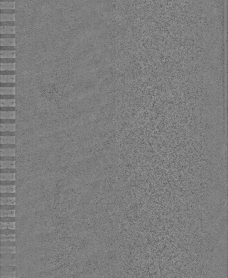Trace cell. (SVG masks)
<instances>
[{
	"label": "cell",
	"mask_w": 228,
	"mask_h": 278,
	"mask_svg": "<svg viewBox=\"0 0 228 278\" xmlns=\"http://www.w3.org/2000/svg\"><path fill=\"white\" fill-rule=\"evenodd\" d=\"M16 99V95H1V99Z\"/></svg>",
	"instance_id": "cell-40"
},
{
	"label": "cell",
	"mask_w": 228,
	"mask_h": 278,
	"mask_svg": "<svg viewBox=\"0 0 228 278\" xmlns=\"http://www.w3.org/2000/svg\"><path fill=\"white\" fill-rule=\"evenodd\" d=\"M16 205H2L1 206V210H16Z\"/></svg>",
	"instance_id": "cell-25"
},
{
	"label": "cell",
	"mask_w": 228,
	"mask_h": 278,
	"mask_svg": "<svg viewBox=\"0 0 228 278\" xmlns=\"http://www.w3.org/2000/svg\"><path fill=\"white\" fill-rule=\"evenodd\" d=\"M1 75H16L15 71H1Z\"/></svg>",
	"instance_id": "cell-45"
},
{
	"label": "cell",
	"mask_w": 228,
	"mask_h": 278,
	"mask_svg": "<svg viewBox=\"0 0 228 278\" xmlns=\"http://www.w3.org/2000/svg\"><path fill=\"white\" fill-rule=\"evenodd\" d=\"M16 173H1V181H16Z\"/></svg>",
	"instance_id": "cell-12"
},
{
	"label": "cell",
	"mask_w": 228,
	"mask_h": 278,
	"mask_svg": "<svg viewBox=\"0 0 228 278\" xmlns=\"http://www.w3.org/2000/svg\"><path fill=\"white\" fill-rule=\"evenodd\" d=\"M1 156H16V149H1Z\"/></svg>",
	"instance_id": "cell-18"
},
{
	"label": "cell",
	"mask_w": 228,
	"mask_h": 278,
	"mask_svg": "<svg viewBox=\"0 0 228 278\" xmlns=\"http://www.w3.org/2000/svg\"><path fill=\"white\" fill-rule=\"evenodd\" d=\"M1 87H16V83H1Z\"/></svg>",
	"instance_id": "cell-43"
},
{
	"label": "cell",
	"mask_w": 228,
	"mask_h": 278,
	"mask_svg": "<svg viewBox=\"0 0 228 278\" xmlns=\"http://www.w3.org/2000/svg\"><path fill=\"white\" fill-rule=\"evenodd\" d=\"M1 71H15L16 69V63H1Z\"/></svg>",
	"instance_id": "cell-4"
},
{
	"label": "cell",
	"mask_w": 228,
	"mask_h": 278,
	"mask_svg": "<svg viewBox=\"0 0 228 278\" xmlns=\"http://www.w3.org/2000/svg\"><path fill=\"white\" fill-rule=\"evenodd\" d=\"M1 107H16V99H3L0 100Z\"/></svg>",
	"instance_id": "cell-10"
},
{
	"label": "cell",
	"mask_w": 228,
	"mask_h": 278,
	"mask_svg": "<svg viewBox=\"0 0 228 278\" xmlns=\"http://www.w3.org/2000/svg\"><path fill=\"white\" fill-rule=\"evenodd\" d=\"M1 59H16V51H1Z\"/></svg>",
	"instance_id": "cell-5"
},
{
	"label": "cell",
	"mask_w": 228,
	"mask_h": 278,
	"mask_svg": "<svg viewBox=\"0 0 228 278\" xmlns=\"http://www.w3.org/2000/svg\"><path fill=\"white\" fill-rule=\"evenodd\" d=\"M16 46H1V51H16Z\"/></svg>",
	"instance_id": "cell-37"
},
{
	"label": "cell",
	"mask_w": 228,
	"mask_h": 278,
	"mask_svg": "<svg viewBox=\"0 0 228 278\" xmlns=\"http://www.w3.org/2000/svg\"><path fill=\"white\" fill-rule=\"evenodd\" d=\"M16 254H1V259H16Z\"/></svg>",
	"instance_id": "cell-30"
},
{
	"label": "cell",
	"mask_w": 228,
	"mask_h": 278,
	"mask_svg": "<svg viewBox=\"0 0 228 278\" xmlns=\"http://www.w3.org/2000/svg\"><path fill=\"white\" fill-rule=\"evenodd\" d=\"M16 144H1V149H16Z\"/></svg>",
	"instance_id": "cell-32"
},
{
	"label": "cell",
	"mask_w": 228,
	"mask_h": 278,
	"mask_svg": "<svg viewBox=\"0 0 228 278\" xmlns=\"http://www.w3.org/2000/svg\"><path fill=\"white\" fill-rule=\"evenodd\" d=\"M1 173H16V168H1Z\"/></svg>",
	"instance_id": "cell-26"
},
{
	"label": "cell",
	"mask_w": 228,
	"mask_h": 278,
	"mask_svg": "<svg viewBox=\"0 0 228 278\" xmlns=\"http://www.w3.org/2000/svg\"><path fill=\"white\" fill-rule=\"evenodd\" d=\"M16 185V181H1V186H11Z\"/></svg>",
	"instance_id": "cell-33"
},
{
	"label": "cell",
	"mask_w": 228,
	"mask_h": 278,
	"mask_svg": "<svg viewBox=\"0 0 228 278\" xmlns=\"http://www.w3.org/2000/svg\"><path fill=\"white\" fill-rule=\"evenodd\" d=\"M1 26H16V22L1 23Z\"/></svg>",
	"instance_id": "cell-44"
},
{
	"label": "cell",
	"mask_w": 228,
	"mask_h": 278,
	"mask_svg": "<svg viewBox=\"0 0 228 278\" xmlns=\"http://www.w3.org/2000/svg\"><path fill=\"white\" fill-rule=\"evenodd\" d=\"M16 132H1V137H16Z\"/></svg>",
	"instance_id": "cell-29"
},
{
	"label": "cell",
	"mask_w": 228,
	"mask_h": 278,
	"mask_svg": "<svg viewBox=\"0 0 228 278\" xmlns=\"http://www.w3.org/2000/svg\"><path fill=\"white\" fill-rule=\"evenodd\" d=\"M16 59H1V63H16Z\"/></svg>",
	"instance_id": "cell-39"
},
{
	"label": "cell",
	"mask_w": 228,
	"mask_h": 278,
	"mask_svg": "<svg viewBox=\"0 0 228 278\" xmlns=\"http://www.w3.org/2000/svg\"><path fill=\"white\" fill-rule=\"evenodd\" d=\"M1 38H16V34H1Z\"/></svg>",
	"instance_id": "cell-42"
},
{
	"label": "cell",
	"mask_w": 228,
	"mask_h": 278,
	"mask_svg": "<svg viewBox=\"0 0 228 278\" xmlns=\"http://www.w3.org/2000/svg\"><path fill=\"white\" fill-rule=\"evenodd\" d=\"M1 46H16V38L0 39Z\"/></svg>",
	"instance_id": "cell-9"
},
{
	"label": "cell",
	"mask_w": 228,
	"mask_h": 278,
	"mask_svg": "<svg viewBox=\"0 0 228 278\" xmlns=\"http://www.w3.org/2000/svg\"><path fill=\"white\" fill-rule=\"evenodd\" d=\"M1 10L11 9L15 10L16 2L14 1H1L0 2Z\"/></svg>",
	"instance_id": "cell-3"
},
{
	"label": "cell",
	"mask_w": 228,
	"mask_h": 278,
	"mask_svg": "<svg viewBox=\"0 0 228 278\" xmlns=\"http://www.w3.org/2000/svg\"><path fill=\"white\" fill-rule=\"evenodd\" d=\"M16 230H10V229L1 230V234L12 235V234H16Z\"/></svg>",
	"instance_id": "cell-31"
},
{
	"label": "cell",
	"mask_w": 228,
	"mask_h": 278,
	"mask_svg": "<svg viewBox=\"0 0 228 278\" xmlns=\"http://www.w3.org/2000/svg\"><path fill=\"white\" fill-rule=\"evenodd\" d=\"M16 242H1V246H16Z\"/></svg>",
	"instance_id": "cell-36"
},
{
	"label": "cell",
	"mask_w": 228,
	"mask_h": 278,
	"mask_svg": "<svg viewBox=\"0 0 228 278\" xmlns=\"http://www.w3.org/2000/svg\"><path fill=\"white\" fill-rule=\"evenodd\" d=\"M16 217V210H1V217Z\"/></svg>",
	"instance_id": "cell-22"
},
{
	"label": "cell",
	"mask_w": 228,
	"mask_h": 278,
	"mask_svg": "<svg viewBox=\"0 0 228 278\" xmlns=\"http://www.w3.org/2000/svg\"><path fill=\"white\" fill-rule=\"evenodd\" d=\"M16 161V156H1V161Z\"/></svg>",
	"instance_id": "cell-35"
},
{
	"label": "cell",
	"mask_w": 228,
	"mask_h": 278,
	"mask_svg": "<svg viewBox=\"0 0 228 278\" xmlns=\"http://www.w3.org/2000/svg\"><path fill=\"white\" fill-rule=\"evenodd\" d=\"M16 137H1V144H16Z\"/></svg>",
	"instance_id": "cell-15"
},
{
	"label": "cell",
	"mask_w": 228,
	"mask_h": 278,
	"mask_svg": "<svg viewBox=\"0 0 228 278\" xmlns=\"http://www.w3.org/2000/svg\"><path fill=\"white\" fill-rule=\"evenodd\" d=\"M1 95H16V87H0Z\"/></svg>",
	"instance_id": "cell-6"
},
{
	"label": "cell",
	"mask_w": 228,
	"mask_h": 278,
	"mask_svg": "<svg viewBox=\"0 0 228 278\" xmlns=\"http://www.w3.org/2000/svg\"><path fill=\"white\" fill-rule=\"evenodd\" d=\"M16 246H1V254H16Z\"/></svg>",
	"instance_id": "cell-7"
},
{
	"label": "cell",
	"mask_w": 228,
	"mask_h": 278,
	"mask_svg": "<svg viewBox=\"0 0 228 278\" xmlns=\"http://www.w3.org/2000/svg\"><path fill=\"white\" fill-rule=\"evenodd\" d=\"M16 217H1V222H16Z\"/></svg>",
	"instance_id": "cell-28"
},
{
	"label": "cell",
	"mask_w": 228,
	"mask_h": 278,
	"mask_svg": "<svg viewBox=\"0 0 228 278\" xmlns=\"http://www.w3.org/2000/svg\"><path fill=\"white\" fill-rule=\"evenodd\" d=\"M16 234L4 235L1 234V242H16Z\"/></svg>",
	"instance_id": "cell-17"
},
{
	"label": "cell",
	"mask_w": 228,
	"mask_h": 278,
	"mask_svg": "<svg viewBox=\"0 0 228 278\" xmlns=\"http://www.w3.org/2000/svg\"><path fill=\"white\" fill-rule=\"evenodd\" d=\"M1 14H15V10H1Z\"/></svg>",
	"instance_id": "cell-41"
},
{
	"label": "cell",
	"mask_w": 228,
	"mask_h": 278,
	"mask_svg": "<svg viewBox=\"0 0 228 278\" xmlns=\"http://www.w3.org/2000/svg\"><path fill=\"white\" fill-rule=\"evenodd\" d=\"M16 119L1 120V124H16Z\"/></svg>",
	"instance_id": "cell-34"
},
{
	"label": "cell",
	"mask_w": 228,
	"mask_h": 278,
	"mask_svg": "<svg viewBox=\"0 0 228 278\" xmlns=\"http://www.w3.org/2000/svg\"><path fill=\"white\" fill-rule=\"evenodd\" d=\"M1 278H16V270L9 272H1Z\"/></svg>",
	"instance_id": "cell-23"
},
{
	"label": "cell",
	"mask_w": 228,
	"mask_h": 278,
	"mask_svg": "<svg viewBox=\"0 0 228 278\" xmlns=\"http://www.w3.org/2000/svg\"><path fill=\"white\" fill-rule=\"evenodd\" d=\"M16 259H1V266H16Z\"/></svg>",
	"instance_id": "cell-16"
},
{
	"label": "cell",
	"mask_w": 228,
	"mask_h": 278,
	"mask_svg": "<svg viewBox=\"0 0 228 278\" xmlns=\"http://www.w3.org/2000/svg\"><path fill=\"white\" fill-rule=\"evenodd\" d=\"M16 161H1V168H16Z\"/></svg>",
	"instance_id": "cell-19"
},
{
	"label": "cell",
	"mask_w": 228,
	"mask_h": 278,
	"mask_svg": "<svg viewBox=\"0 0 228 278\" xmlns=\"http://www.w3.org/2000/svg\"><path fill=\"white\" fill-rule=\"evenodd\" d=\"M16 107H1V111H16Z\"/></svg>",
	"instance_id": "cell-38"
},
{
	"label": "cell",
	"mask_w": 228,
	"mask_h": 278,
	"mask_svg": "<svg viewBox=\"0 0 228 278\" xmlns=\"http://www.w3.org/2000/svg\"><path fill=\"white\" fill-rule=\"evenodd\" d=\"M16 75H1V83H16Z\"/></svg>",
	"instance_id": "cell-1"
},
{
	"label": "cell",
	"mask_w": 228,
	"mask_h": 278,
	"mask_svg": "<svg viewBox=\"0 0 228 278\" xmlns=\"http://www.w3.org/2000/svg\"><path fill=\"white\" fill-rule=\"evenodd\" d=\"M16 185L11 186H1V193H16Z\"/></svg>",
	"instance_id": "cell-20"
},
{
	"label": "cell",
	"mask_w": 228,
	"mask_h": 278,
	"mask_svg": "<svg viewBox=\"0 0 228 278\" xmlns=\"http://www.w3.org/2000/svg\"><path fill=\"white\" fill-rule=\"evenodd\" d=\"M16 198H1V206L16 205Z\"/></svg>",
	"instance_id": "cell-21"
},
{
	"label": "cell",
	"mask_w": 228,
	"mask_h": 278,
	"mask_svg": "<svg viewBox=\"0 0 228 278\" xmlns=\"http://www.w3.org/2000/svg\"><path fill=\"white\" fill-rule=\"evenodd\" d=\"M1 34H16V26H1Z\"/></svg>",
	"instance_id": "cell-2"
},
{
	"label": "cell",
	"mask_w": 228,
	"mask_h": 278,
	"mask_svg": "<svg viewBox=\"0 0 228 278\" xmlns=\"http://www.w3.org/2000/svg\"><path fill=\"white\" fill-rule=\"evenodd\" d=\"M16 222H1V230H16Z\"/></svg>",
	"instance_id": "cell-13"
},
{
	"label": "cell",
	"mask_w": 228,
	"mask_h": 278,
	"mask_svg": "<svg viewBox=\"0 0 228 278\" xmlns=\"http://www.w3.org/2000/svg\"><path fill=\"white\" fill-rule=\"evenodd\" d=\"M16 124H1V132H16Z\"/></svg>",
	"instance_id": "cell-14"
},
{
	"label": "cell",
	"mask_w": 228,
	"mask_h": 278,
	"mask_svg": "<svg viewBox=\"0 0 228 278\" xmlns=\"http://www.w3.org/2000/svg\"><path fill=\"white\" fill-rule=\"evenodd\" d=\"M1 23L16 22V14H1Z\"/></svg>",
	"instance_id": "cell-8"
},
{
	"label": "cell",
	"mask_w": 228,
	"mask_h": 278,
	"mask_svg": "<svg viewBox=\"0 0 228 278\" xmlns=\"http://www.w3.org/2000/svg\"><path fill=\"white\" fill-rule=\"evenodd\" d=\"M1 120L16 119V111H1Z\"/></svg>",
	"instance_id": "cell-11"
},
{
	"label": "cell",
	"mask_w": 228,
	"mask_h": 278,
	"mask_svg": "<svg viewBox=\"0 0 228 278\" xmlns=\"http://www.w3.org/2000/svg\"><path fill=\"white\" fill-rule=\"evenodd\" d=\"M16 270V266H4L1 267V272H9Z\"/></svg>",
	"instance_id": "cell-24"
},
{
	"label": "cell",
	"mask_w": 228,
	"mask_h": 278,
	"mask_svg": "<svg viewBox=\"0 0 228 278\" xmlns=\"http://www.w3.org/2000/svg\"><path fill=\"white\" fill-rule=\"evenodd\" d=\"M16 193H1V198H16Z\"/></svg>",
	"instance_id": "cell-27"
}]
</instances>
